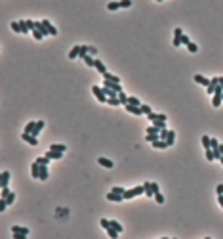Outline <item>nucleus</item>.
<instances>
[{
    "instance_id": "nucleus-44",
    "label": "nucleus",
    "mask_w": 223,
    "mask_h": 239,
    "mask_svg": "<svg viewBox=\"0 0 223 239\" xmlns=\"http://www.w3.org/2000/svg\"><path fill=\"white\" fill-rule=\"evenodd\" d=\"M132 0H120V8H130Z\"/></svg>"
},
{
    "instance_id": "nucleus-27",
    "label": "nucleus",
    "mask_w": 223,
    "mask_h": 239,
    "mask_svg": "<svg viewBox=\"0 0 223 239\" xmlns=\"http://www.w3.org/2000/svg\"><path fill=\"white\" fill-rule=\"evenodd\" d=\"M105 231H107V235H109V237H113V239H114V237H118V235H120V231H117V230H114V228H113V226H109V228H107V230H105Z\"/></svg>"
},
{
    "instance_id": "nucleus-18",
    "label": "nucleus",
    "mask_w": 223,
    "mask_h": 239,
    "mask_svg": "<svg viewBox=\"0 0 223 239\" xmlns=\"http://www.w3.org/2000/svg\"><path fill=\"white\" fill-rule=\"evenodd\" d=\"M75 57H80V46H73L69 52V60H75Z\"/></svg>"
},
{
    "instance_id": "nucleus-39",
    "label": "nucleus",
    "mask_w": 223,
    "mask_h": 239,
    "mask_svg": "<svg viewBox=\"0 0 223 239\" xmlns=\"http://www.w3.org/2000/svg\"><path fill=\"white\" fill-rule=\"evenodd\" d=\"M99 226H101L103 230H107V228L111 226V220H107V218H101V220H99Z\"/></svg>"
},
{
    "instance_id": "nucleus-32",
    "label": "nucleus",
    "mask_w": 223,
    "mask_h": 239,
    "mask_svg": "<svg viewBox=\"0 0 223 239\" xmlns=\"http://www.w3.org/2000/svg\"><path fill=\"white\" fill-rule=\"evenodd\" d=\"M187 50H189L191 54H197L198 52V46L195 44V42H189V44H187Z\"/></svg>"
},
{
    "instance_id": "nucleus-50",
    "label": "nucleus",
    "mask_w": 223,
    "mask_h": 239,
    "mask_svg": "<svg viewBox=\"0 0 223 239\" xmlns=\"http://www.w3.org/2000/svg\"><path fill=\"white\" fill-rule=\"evenodd\" d=\"M215 193H218V195L223 193V184H218V186H215Z\"/></svg>"
},
{
    "instance_id": "nucleus-13",
    "label": "nucleus",
    "mask_w": 223,
    "mask_h": 239,
    "mask_svg": "<svg viewBox=\"0 0 223 239\" xmlns=\"http://www.w3.org/2000/svg\"><path fill=\"white\" fill-rule=\"evenodd\" d=\"M97 163L101 165V166H105V168H113V166H114V163L111 161V159H105V157H99Z\"/></svg>"
},
{
    "instance_id": "nucleus-38",
    "label": "nucleus",
    "mask_w": 223,
    "mask_h": 239,
    "mask_svg": "<svg viewBox=\"0 0 223 239\" xmlns=\"http://www.w3.org/2000/svg\"><path fill=\"white\" fill-rule=\"evenodd\" d=\"M206 161H215V157H214V151H212V147L210 149H206Z\"/></svg>"
},
{
    "instance_id": "nucleus-21",
    "label": "nucleus",
    "mask_w": 223,
    "mask_h": 239,
    "mask_svg": "<svg viewBox=\"0 0 223 239\" xmlns=\"http://www.w3.org/2000/svg\"><path fill=\"white\" fill-rule=\"evenodd\" d=\"M103 78H105V81H111V82H120V78H118L117 75H113V73H109V71H107V73L103 75Z\"/></svg>"
},
{
    "instance_id": "nucleus-26",
    "label": "nucleus",
    "mask_w": 223,
    "mask_h": 239,
    "mask_svg": "<svg viewBox=\"0 0 223 239\" xmlns=\"http://www.w3.org/2000/svg\"><path fill=\"white\" fill-rule=\"evenodd\" d=\"M158 138H160V132H153V134H147V136H145V140H147L149 143H153V142L158 140Z\"/></svg>"
},
{
    "instance_id": "nucleus-14",
    "label": "nucleus",
    "mask_w": 223,
    "mask_h": 239,
    "mask_svg": "<svg viewBox=\"0 0 223 239\" xmlns=\"http://www.w3.org/2000/svg\"><path fill=\"white\" fill-rule=\"evenodd\" d=\"M48 178H50L48 165H40V176H38V180H48Z\"/></svg>"
},
{
    "instance_id": "nucleus-10",
    "label": "nucleus",
    "mask_w": 223,
    "mask_h": 239,
    "mask_svg": "<svg viewBox=\"0 0 223 239\" xmlns=\"http://www.w3.org/2000/svg\"><path fill=\"white\" fill-rule=\"evenodd\" d=\"M12 234H21V235H29V228H25V226H12Z\"/></svg>"
},
{
    "instance_id": "nucleus-54",
    "label": "nucleus",
    "mask_w": 223,
    "mask_h": 239,
    "mask_svg": "<svg viewBox=\"0 0 223 239\" xmlns=\"http://www.w3.org/2000/svg\"><path fill=\"white\" fill-rule=\"evenodd\" d=\"M219 151H221V155H223V143H219Z\"/></svg>"
},
{
    "instance_id": "nucleus-23",
    "label": "nucleus",
    "mask_w": 223,
    "mask_h": 239,
    "mask_svg": "<svg viewBox=\"0 0 223 239\" xmlns=\"http://www.w3.org/2000/svg\"><path fill=\"white\" fill-rule=\"evenodd\" d=\"M34 128H37V122H34V121H31V122H27V125H25V130H23V132L33 134V132H34Z\"/></svg>"
},
{
    "instance_id": "nucleus-2",
    "label": "nucleus",
    "mask_w": 223,
    "mask_h": 239,
    "mask_svg": "<svg viewBox=\"0 0 223 239\" xmlns=\"http://www.w3.org/2000/svg\"><path fill=\"white\" fill-rule=\"evenodd\" d=\"M92 92H93V96L97 98V101L99 103H107V94L103 92V86H92Z\"/></svg>"
},
{
    "instance_id": "nucleus-45",
    "label": "nucleus",
    "mask_w": 223,
    "mask_h": 239,
    "mask_svg": "<svg viewBox=\"0 0 223 239\" xmlns=\"http://www.w3.org/2000/svg\"><path fill=\"white\" fill-rule=\"evenodd\" d=\"M8 195H10L8 187H0V197H8Z\"/></svg>"
},
{
    "instance_id": "nucleus-17",
    "label": "nucleus",
    "mask_w": 223,
    "mask_h": 239,
    "mask_svg": "<svg viewBox=\"0 0 223 239\" xmlns=\"http://www.w3.org/2000/svg\"><path fill=\"white\" fill-rule=\"evenodd\" d=\"M193 78H195V82H197V84H202V86H208V84H210V81H208L206 77H202V75H195Z\"/></svg>"
},
{
    "instance_id": "nucleus-31",
    "label": "nucleus",
    "mask_w": 223,
    "mask_h": 239,
    "mask_svg": "<svg viewBox=\"0 0 223 239\" xmlns=\"http://www.w3.org/2000/svg\"><path fill=\"white\" fill-rule=\"evenodd\" d=\"M31 33H33V37H34V38H37V40H42V38H44V34H42V33L38 31V29H37V27H34V29H33V31H31Z\"/></svg>"
},
{
    "instance_id": "nucleus-53",
    "label": "nucleus",
    "mask_w": 223,
    "mask_h": 239,
    "mask_svg": "<svg viewBox=\"0 0 223 239\" xmlns=\"http://www.w3.org/2000/svg\"><path fill=\"white\" fill-rule=\"evenodd\" d=\"M219 86L223 88V77H219Z\"/></svg>"
},
{
    "instance_id": "nucleus-9",
    "label": "nucleus",
    "mask_w": 223,
    "mask_h": 239,
    "mask_svg": "<svg viewBox=\"0 0 223 239\" xmlns=\"http://www.w3.org/2000/svg\"><path fill=\"white\" fill-rule=\"evenodd\" d=\"M31 172H33V178L38 180V176H40V163H38V161H34V163L31 165Z\"/></svg>"
},
{
    "instance_id": "nucleus-16",
    "label": "nucleus",
    "mask_w": 223,
    "mask_h": 239,
    "mask_svg": "<svg viewBox=\"0 0 223 239\" xmlns=\"http://www.w3.org/2000/svg\"><path fill=\"white\" fill-rule=\"evenodd\" d=\"M46 155H48L50 159H61V157H63V151H55V149H48V151H46Z\"/></svg>"
},
{
    "instance_id": "nucleus-41",
    "label": "nucleus",
    "mask_w": 223,
    "mask_h": 239,
    "mask_svg": "<svg viewBox=\"0 0 223 239\" xmlns=\"http://www.w3.org/2000/svg\"><path fill=\"white\" fill-rule=\"evenodd\" d=\"M37 161H38L40 165H48V163H50V157H48V155H42V157H37Z\"/></svg>"
},
{
    "instance_id": "nucleus-24",
    "label": "nucleus",
    "mask_w": 223,
    "mask_h": 239,
    "mask_svg": "<svg viewBox=\"0 0 223 239\" xmlns=\"http://www.w3.org/2000/svg\"><path fill=\"white\" fill-rule=\"evenodd\" d=\"M50 149H55V151H63V153H65V151H67V146H65V143H52V146H50Z\"/></svg>"
},
{
    "instance_id": "nucleus-15",
    "label": "nucleus",
    "mask_w": 223,
    "mask_h": 239,
    "mask_svg": "<svg viewBox=\"0 0 223 239\" xmlns=\"http://www.w3.org/2000/svg\"><path fill=\"white\" fill-rule=\"evenodd\" d=\"M19 25H21V33L23 34H29V31H31V25H29L27 19H19Z\"/></svg>"
},
{
    "instance_id": "nucleus-48",
    "label": "nucleus",
    "mask_w": 223,
    "mask_h": 239,
    "mask_svg": "<svg viewBox=\"0 0 223 239\" xmlns=\"http://www.w3.org/2000/svg\"><path fill=\"white\" fill-rule=\"evenodd\" d=\"M189 42H191V38L187 37V34H181V44H185V46H187Z\"/></svg>"
},
{
    "instance_id": "nucleus-35",
    "label": "nucleus",
    "mask_w": 223,
    "mask_h": 239,
    "mask_svg": "<svg viewBox=\"0 0 223 239\" xmlns=\"http://www.w3.org/2000/svg\"><path fill=\"white\" fill-rule=\"evenodd\" d=\"M12 31H13V33H21V25H19V21H12Z\"/></svg>"
},
{
    "instance_id": "nucleus-49",
    "label": "nucleus",
    "mask_w": 223,
    "mask_h": 239,
    "mask_svg": "<svg viewBox=\"0 0 223 239\" xmlns=\"http://www.w3.org/2000/svg\"><path fill=\"white\" fill-rule=\"evenodd\" d=\"M88 56V46H80V57Z\"/></svg>"
},
{
    "instance_id": "nucleus-25",
    "label": "nucleus",
    "mask_w": 223,
    "mask_h": 239,
    "mask_svg": "<svg viewBox=\"0 0 223 239\" xmlns=\"http://www.w3.org/2000/svg\"><path fill=\"white\" fill-rule=\"evenodd\" d=\"M200 142H202L204 149H210V146H212V138H210V136H202V138H200Z\"/></svg>"
},
{
    "instance_id": "nucleus-6",
    "label": "nucleus",
    "mask_w": 223,
    "mask_h": 239,
    "mask_svg": "<svg viewBox=\"0 0 223 239\" xmlns=\"http://www.w3.org/2000/svg\"><path fill=\"white\" fill-rule=\"evenodd\" d=\"M107 201H113V203H122V201H124V195L111 191V193H107Z\"/></svg>"
},
{
    "instance_id": "nucleus-4",
    "label": "nucleus",
    "mask_w": 223,
    "mask_h": 239,
    "mask_svg": "<svg viewBox=\"0 0 223 239\" xmlns=\"http://www.w3.org/2000/svg\"><path fill=\"white\" fill-rule=\"evenodd\" d=\"M21 140L27 142V143H31V146H38L37 136H33V134H29V132H23V134H21Z\"/></svg>"
},
{
    "instance_id": "nucleus-3",
    "label": "nucleus",
    "mask_w": 223,
    "mask_h": 239,
    "mask_svg": "<svg viewBox=\"0 0 223 239\" xmlns=\"http://www.w3.org/2000/svg\"><path fill=\"white\" fill-rule=\"evenodd\" d=\"M124 109H126L128 113L135 115V117H139V115H143V109H141V105H132V103H126V105H124Z\"/></svg>"
},
{
    "instance_id": "nucleus-43",
    "label": "nucleus",
    "mask_w": 223,
    "mask_h": 239,
    "mask_svg": "<svg viewBox=\"0 0 223 239\" xmlns=\"http://www.w3.org/2000/svg\"><path fill=\"white\" fill-rule=\"evenodd\" d=\"M4 199L8 201V205H12V203L16 201V193H13V191H10V195H8V197H4Z\"/></svg>"
},
{
    "instance_id": "nucleus-11",
    "label": "nucleus",
    "mask_w": 223,
    "mask_h": 239,
    "mask_svg": "<svg viewBox=\"0 0 223 239\" xmlns=\"http://www.w3.org/2000/svg\"><path fill=\"white\" fill-rule=\"evenodd\" d=\"M151 146H153V147H156V149H166V147H168V142H166V140H160V138H158V140H155L153 143H151Z\"/></svg>"
},
{
    "instance_id": "nucleus-8",
    "label": "nucleus",
    "mask_w": 223,
    "mask_h": 239,
    "mask_svg": "<svg viewBox=\"0 0 223 239\" xmlns=\"http://www.w3.org/2000/svg\"><path fill=\"white\" fill-rule=\"evenodd\" d=\"M42 21H44V25L48 27L50 37H57V29H55V25H52V21H50V19H42Z\"/></svg>"
},
{
    "instance_id": "nucleus-12",
    "label": "nucleus",
    "mask_w": 223,
    "mask_h": 239,
    "mask_svg": "<svg viewBox=\"0 0 223 239\" xmlns=\"http://www.w3.org/2000/svg\"><path fill=\"white\" fill-rule=\"evenodd\" d=\"M103 86H109V88H113L114 92H122V86H120V82H111V81H103Z\"/></svg>"
},
{
    "instance_id": "nucleus-55",
    "label": "nucleus",
    "mask_w": 223,
    "mask_h": 239,
    "mask_svg": "<svg viewBox=\"0 0 223 239\" xmlns=\"http://www.w3.org/2000/svg\"><path fill=\"white\" fill-rule=\"evenodd\" d=\"M219 161H221V165H223V157H221V159H219Z\"/></svg>"
},
{
    "instance_id": "nucleus-7",
    "label": "nucleus",
    "mask_w": 223,
    "mask_h": 239,
    "mask_svg": "<svg viewBox=\"0 0 223 239\" xmlns=\"http://www.w3.org/2000/svg\"><path fill=\"white\" fill-rule=\"evenodd\" d=\"M8 182H10V172L2 170V174H0V187H8Z\"/></svg>"
},
{
    "instance_id": "nucleus-57",
    "label": "nucleus",
    "mask_w": 223,
    "mask_h": 239,
    "mask_svg": "<svg viewBox=\"0 0 223 239\" xmlns=\"http://www.w3.org/2000/svg\"><path fill=\"white\" fill-rule=\"evenodd\" d=\"M221 98H223V96H221Z\"/></svg>"
},
{
    "instance_id": "nucleus-34",
    "label": "nucleus",
    "mask_w": 223,
    "mask_h": 239,
    "mask_svg": "<svg viewBox=\"0 0 223 239\" xmlns=\"http://www.w3.org/2000/svg\"><path fill=\"white\" fill-rule=\"evenodd\" d=\"M153 197H155V201L158 203V205H162V203H164V195H162L160 191H156V193L153 195Z\"/></svg>"
},
{
    "instance_id": "nucleus-33",
    "label": "nucleus",
    "mask_w": 223,
    "mask_h": 239,
    "mask_svg": "<svg viewBox=\"0 0 223 239\" xmlns=\"http://www.w3.org/2000/svg\"><path fill=\"white\" fill-rule=\"evenodd\" d=\"M82 60L86 61V65H90V67H93V65H96V60H93V57H92V56H84V57H82Z\"/></svg>"
},
{
    "instance_id": "nucleus-19",
    "label": "nucleus",
    "mask_w": 223,
    "mask_h": 239,
    "mask_svg": "<svg viewBox=\"0 0 223 239\" xmlns=\"http://www.w3.org/2000/svg\"><path fill=\"white\" fill-rule=\"evenodd\" d=\"M93 67H96L101 75H105V73H107V67H105V63H103L101 60H96V65H93Z\"/></svg>"
},
{
    "instance_id": "nucleus-51",
    "label": "nucleus",
    "mask_w": 223,
    "mask_h": 239,
    "mask_svg": "<svg viewBox=\"0 0 223 239\" xmlns=\"http://www.w3.org/2000/svg\"><path fill=\"white\" fill-rule=\"evenodd\" d=\"M218 203H219V207L223 208V193H221V195H218Z\"/></svg>"
},
{
    "instance_id": "nucleus-52",
    "label": "nucleus",
    "mask_w": 223,
    "mask_h": 239,
    "mask_svg": "<svg viewBox=\"0 0 223 239\" xmlns=\"http://www.w3.org/2000/svg\"><path fill=\"white\" fill-rule=\"evenodd\" d=\"M88 52H90V54H97V48H93V46H88Z\"/></svg>"
},
{
    "instance_id": "nucleus-47",
    "label": "nucleus",
    "mask_w": 223,
    "mask_h": 239,
    "mask_svg": "<svg viewBox=\"0 0 223 239\" xmlns=\"http://www.w3.org/2000/svg\"><path fill=\"white\" fill-rule=\"evenodd\" d=\"M147 119H149L151 122H153V121H156V119H158V113H153V111H151V113L147 115Z\"/></svg>"
},
{
    "instance_id": "nucleus-1",
    "label": "nucleus",
    "mask_w": 223,
    "mask_h": 239,
    "mask_svg": "<svg viewBox=\"0 0 223 239\" xmlns=\"http://www.w3.org/2000/svg\"><path fill=\"white\" fill-rule=\"evenodd\" d=\"M141 193H145V187L143 186H135V187H132V190L124 191V199H134V197H138V195H141Z\"/></svg>"
},
{
    "instance_id": "nucleus-36",
    "label": "nucleus",
    "mask_w": 223,
    "mask_h": 239,
    "mask_svg": "<svg viewBox=\"0 0 223 239\" xmlns=\"http://www.w3.org/2000/svg\"><path fill=\"white\" fill-rule=\"evenodd\" d=\"M118 100H120V103H122V105H126V103H128V96H126L124 92H118Z\"/></svg>"
},
{
    "instance_id": "nucleus-28",
    "label": "nucleus",
    "mask_w": 223,
    "mask_h": 239,
    "mask_svg": "<svg viewBox=\"0 0 223 239\" xmlns=\"http://www.w3.org/2000/svg\"><path fill=\"white\" fill-rule=\"evenodd\" d=\"M151 125H155L158 130H164V128H166V121H160V119H156V121H153V122H151Z\"/></svg>"
},
{
    "instance_id": "nucleus-56",
    "label": "nucleus",
    "mask_w": 223,
    "mask_h": 239,
    "mask_svg": "<svg viewBox=\"0 0 223 239\" xmlns=\"http://www.w3.org/2000/svg\"><path fill=\"white\" fill-rule=\"evenodd\" d=\"M156 2H162V0H156Z\"/></svg>"
},
{
    "instance_id": "nucleus-30",
    "label": "nucleus",
    "mask_w": 223,
    "mask_h": 239,
    "mask_svg": "<svg viewBox=\"0 0 223 239\" xmlns=\"http://www.w3.org/2000/svg\"><path fill=\"white\" fill-rule=\"evenodd\" d=\"M118 8H120V2H114V0H113V2H109V4H107V10H111V12L118 10Z\"/></svg>"
},
{
    "instance_id": "nucleus-29",
    "label": "nucleus",
    "mask_w": 223,
    "mask_h": 239,
    "mask_svg": "<svg viewBox=\"0 0 223 239\" xmlns=\"http://www.w3.org/2000/svg\"><path fill=\"white\" fill-rule=\"evenodd\" d=\"M107 103H109V105H113V107H118V105H122V103H120V100H118V96H117V98H109V100H107Z\"/></svg>"
},
{
    "instance_id": "nucleus-42",
    "label": "nucleus",
    "mask_w": 223,
    "mask_h": 239,
    "mask_svg": "<svg viewBox=\"0 0 223 239\" xmlns=\"http://www.w3.org/2000/svg\"><path fill=\"white\" fill-rule=\"evenodd\" d=\"M111 191H114V193H120V195H124V191H126V190H124V187H122V186H114Z\"/></svg>"
},
{
    "instance_id": "nucleus-22",
    "label": "nucleus",
    "mask_w": 223,
    "mask_h": 239,
    "mask_svg": "<svg viewBox=\"0 0 223 239\" xmlns=\"http://www.w3.org/2000/svg\"><path fill=\"white\" fill-rule=\"evenodd\" d=\"M166 142H168V147L174 146V142H176V132H174V130H168V138H166Z\"/></svg>"
},
{
    "instance_id": "nucleus-40",
    "label": "nucleus",
    "mask_w": 223,
    "mask_h": 239,
    "mask_svg": "<svg viewBox=\"0 0 223 239\" xmlns=\"http://www.w3.org/2000/svg\"><path fill=\"white\" fill-rule=\"evenodd\" d=\"M111 226H113L114 230H117V231H120V234H122V231H124V228H122V226H120V224H118L117 220H111Z\"/></svg>"
},
{
    "instance_id": "nucleus-20",
    "label": "nucleus",
    "mask_w": 223,
    "mask_h": 239,
    "mask_svg": "<svg viewBox=\"0 0 223 239\" xmlns=\"http://www.w3.org/2000/svg\"><path fill=\"white\" fill-rule=\"evenodd\" d=\"M143 187H145V195H147V197H151V195H155V190H153V182H145V184H143Z\"/></svg>"
},
{
    "instance_id": "nucleus-5",
    "label": "nucleus",
    "mask_w": 223,
    "mask_h": 239,
    "mask_svg": "<svg viewBox=\"0 0 223 239\" xmlns=\"http://www.w3.org/2000/svg\"><path fill=\"white\" fill-rule=\"evenodd\" d=\"M181 34H183L181 27H176V31H174V46H176V48L181 46Z\"/></svg>"
},
{
    "instance_id": "nucleus-37",
    "label": "nucleus",
    "mask_w": 223,
    "mask_h": 239,
    "mask_svg": "<svg viewBox=\"0 0 223 239\" xmlns=\"http://www.w3.org/2000/svg\"><path fill=\"white\" fill-rule=\"evenodd\" d=\"M128 103H132V105H141V101L135 98V96H128Z\"/></svg>"
},
{
    "instance_id": "nucleus-46",
    "label": "nucleus",
    "mask_w": 223,
    "mask_h": 239,
    "mask_svg": "<svg viewBox=\"0 0 223 239\" xmlns=\"http://www.w3.org/2000/svg\"><path fill=\"white\" fill-rule=\"evenodd\" d=\"M141 109H143V115H149L151 111H153V109H151L149 105H145V103H141Z\"/></svg>"
}]
</instances>
